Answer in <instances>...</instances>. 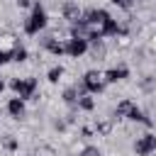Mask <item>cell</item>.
Returning a JSON list of instances; mask_svg holds the SVG:
<instances>
[{"label": "cell", "instance_id": "obj_12", "mask_svg": "<svg viewBox=\"0 0 156 156\" xmlns=\"http://www.w3.org/2000/svg\"><path fill=\"white\" fill-rule=\"evenodd\" d=\"M112 127H115V119L112 117H102V119L95 122V132L102 134V136H110L112 134Z\"/></svg>", "mask_w": 156, "mask_h": 156}, {"label": "cell", "instance_id": "obj_1", "mask_svg": "<svg viewBox=\"0 0 156 156\" xmlns=\"http://www.w3.org/2000/svg\"><path fill=\"white\" fill-rule=\"evenodd\" d=\"M46 24H49V17H46L44 7H41V5H34V7H32V15L24 20V34L37 37L41 29H46Z\"/></svg>", "mask_w": 156, "mask_h": 156}, {"label": "cell", "instance_id": "obj_6", "mask_svg": "<svg viewBox=\"0 0 156 156\" xmlns=\"http://www.w3.org/2000/svg\"><path fill=\"white\" fill-rule=\"evenodd\" d=\"M63 46H66V54L71 56V58H80L85 51H88V39H80V37H68V39H63Z\"/></svg>", "mask_w": 156, "mask_h": 156}, {"label": "cell", "instance_id": "obj_25", "mask_svg": "<svg viewBox=\"0 0 156 156\" xmlns=\"http://www.w3.org/2000/svg\"><path fill=\"white\" fill-rule=\"evenodd\" d=\"M151 46H154V51H156V37H154V41H151Z\"/></svg>", "mask_w": 156, "mask_h": 156}, {"label": "cell", "instance_id": "obj_20", "mask_svg": "<svg viewBox=\"0 0 156 156\" xmlns=\"http://www.w3.org/2000/svg\"><path fill=\"white\" fill-rule=\"evenodd\" d=\"M112 5H117V7H122V10H129L132 7V0H110Z\"/></svg>", "mask_w": 156, "mask_h": 156}, {"label": "cell", "instance_id": "obj_24", "mask_svg": "<svg viewBox=\"0 0 156 156\" xmlns=\"http://www.w3.org/2000/svg\"><path fill=\"white\" fill-rule=\"evenodd\" d=\"M2 90H5V83H2V80H0V95H2Z\"/></svg>", "mask_w": 156, "mask_h": 156}, {"label": "cell", "instance_id": "obj_4", "mask_svg": "<svg viewBox=\"0 0 156 156\" xmlns=\"http://www.w3.org/2000/svg\"><path fill=\"white\" fill-rule=\"evenodd\" d=\"M80 83L85 85V90H88L90 95H93V93H102V90H105V85H107V83H105V78H102V73H100V71H95V68H93V71H85V73H83V78H80Z\"/></svg>", "mask_w": 156, "mask_h": 156}, {"label": "cell", "instance_id": "obj_17", "mask_svg": "<svg viewBox=\"0 0 156 156\" xmlns=\"http://www.w3.org/2000/svg\"><path fill=\"white\" fill-rule=\"evenodd\" d=\"M2 149H5V151H17V149H20V141H17V136H12V134L2 136Z\"/></svg>", "mask_w": 156, "mask_h": 156}, {"label": "cell", "instance_id": "obj_22", "mask_svg": "<svg viewBox=\"0 0 156 156\" xmlns=\"http://www.w3.org/2000/svg\"><path fill=\"white\" fill-rule=\"evenodd\" d=\"M80 134H83V136H93V129H90V127H83Z\"/></svg>", "mask_w": 156, "mask_h": 156}, {"label": "cell", "instance_id": "obj_11", "mask_svg": "<svg viewBox=\"0 0 156 156\" xmlns=\"http://www.w3.org/2000/svg\"><path fill=\"white\" fill-rule=\"evenodd\" d=\"M132 107H134V102H132V100H127V98H124V100H119V102H117V107H115V117H112V119H124V117L132 112Z\"/></svg>", "mask_w": 156, "mask_h": 156}, {"label": "cell", "instance_id": "obj_18", "mask_svg": "<svg viewBox=\"0 0 156 156\" xmlns=\"http://www.w3.org/2000/svg\"><path fill=\"white\" fill-rule=\"evenodd\" d=\"M12 61H17V63H24V61H27V49H24L22 44L15 49V54H12Z\"/></svg>", "mask_w": 156, "mask_h": 156}, {"label": "cell", "instance_id": "obj_14", "mask_svg": "<svg viewBox=\"0 0 156 156\" xmlns=\"http://www.w3.org/2000/svg\"><path fill=\"white\" fill-rule=\"evenodd\" d=\"M88 51H90V56H93V58H98V61H102V58L107 56V49H105V44H102V41H93V44L88 46Z\"/></svg>", "mask_w": 156, "mask_h": 156}, {"label": "cell", "instance_id": "obj_5", "mask_svg": "<svg viewBox=\"0 0 156 156\" xmlns=\"http://www.w3.org/2000/svg\"><path fill=\"white\" fill-rule=\"evenodd\" d=\"M134 154L136 156H151V154H156V134H151V132L141 134L134 141Z\"/></svg>", "mask_w": 156, "mask_h": 156}, {"label": "cell", "instance_id": "obj_8", "mask_svg": "<svg viewBox=\"0 0 156 156\" xmlns=\"http://www.w3.org/2000/svg\"><path fill=\"white\" fill-rule=\"evenodd\" d=\"M102 78H105V83L124 80V78H129V68H127V66H112V68H107V71L102 73Z\"/></svg>", "mask_w": 156, "mask_h": 156}, {"label": "cell", "instance_id": "obj_15", "mask_svg": "<svg viewBox=\"0 0 156 156\" xmlns=\"http://www.w3.org/2000/svg\"><path fill=\"white\" fill-rule=\"evenodd\" d=\"M78 110H83V112H93V110H95V98H93L90 93L80 95V98H78Z\"/></svg>", "mask_w": 156, "mask_h": 156}, {"label": "cell", "instance_id": "obj_13", "mask_svg": "<svg viewBox=\"0 0 156 156\" xmlns=\"http://www.w3.org/2000/svg\"><path fill=\"white\" fill-rule=\"evenodd\" d=\"M78 98H80V93H78V85H71V88H66V90H63V102H66V105H71V107H78Z\"/></svg>", "mask_w": 156, "mask_h": 156}, {"label": "cell", "instance_id": "obj_7", "mask_svg": "<svg viewBox=\"0 0 156 156\" xmlns=\"http://www.w3.org/2000/svg\"><path fill=\"white\" fill-rule=\"evenodd\" d=\"M80 15H83V10H80V5H78L76 0H66V2L61 5V17H63L68 24L78 22V20H80Z\"/></svg>", "mask_w": 156, "mask_h": 156}, {"label": "cell", "instance_id": "obj_19", "mask_svg": "<svg viewBox=\"0 0 156 156\" xmlns=\"http://www.w3.org/2000/svg\"><path fill=\"white\" fill-rule=\"evenodd\" d=\"M78 156H102V151H100L98 146H85V149H83Z\"/></svg>", "mask_w": 156, "mask_h": 156}, {"label": "cell", "instance_id": "obj_21", "mask_svg": "<svg viewBox=\"0 0 156 156\" xmlns=\"http://www.w3.org/2000/svg\"><path fill=\"white\" fill-rule=\"evenodd\" d=\"M54 127H56L58 132H63V129H66V122H63V119H54Z\"/></svg>", "mask_w": 156, "mask_h": 156}, {"label": "cell", "instance_id": "obj_23", "mask_svg": "<svg viewBox=\"0 0 156 156\" xmlns=\"http://www.w3.org/2000/svg\"><path fill=\"white\" fill-rule=\"evenodd\" d=\"M15 2H17L20 7H29V5H32V0H15Z\"/></svg>", "mask_w": 156, "mask_h": 156}, {"label": "cell", "instance_id": "obj_16", "mask_svg": "<svg viewBox=\"0 0 156 156\" xmlns=\"http://www.w3.org/2000/svg\"><path fill=\"white\" fill-rule=\"evenodd\" d=\"M46 78H49V83H58L63 78V66H51L46 71Z\"/></svg>", "mask_w": 156, "mask_h": 156}, {"label": "cell", "instance_id": "obj_2", "mask_svg": "<svg viewBox=\"0 0 156 156\" xmlns=\"http://www.w3.org/2000/svg\"><path fill=\"white\" fill-rule=\"evenodd\" d=\"M10 88L15 90V95L17 98H22V100H32V98H37V78H15L12 83H10Z\"/></svg>", "mask_w": 156, "mask_h": 156}, {"label": "cell", "instance_id": "obj_3", "mask_svg": "<svg viewBox=\"0 0 156 156\" xmlns=\"http://www.w3.org/2000/svg\"><path fill=\"white\" fill-rule=\"evenodd\" d=\"M17 46H20V41H17L15 32H0V63L12 61V54Z\"/></svg>", "mask_w": 156, "mask_h": 156}, {"label": "cell", "instance_id": "obj_10", "mask_svg": "<svg viewBox=\"0 0 156 156\" xmlns=\"http://www.w3.org/2000/svg\"><path fill=\"white\" fill-rule=\"evenodd\" d=\"M100 32H102L105 37H117V34H119V22H117L115 17H107V20L100 24Z\"/></svg>", "mask_w": 156, "mask_h": 156}, {"label": "cell", "instance_id": "obj_9", "mask_svg": "<svg viewBox=\"0 0 156 156\" xmlns=\"http://www.w3.org/2000/svg\"><path fill=\"white\" fill-rule=\"evenodd\" d=\"M7 112H10V117L12 119H22L24 115H27V107H24V100L22 98H10L7 100Z\"/></svg>", "mask_w": 156, "mask_h": 156}]
</instances>
